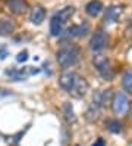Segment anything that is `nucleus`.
Returning a JSON list of instances; mask_svg holds the SVG:
<instances>
[{"label": "nucleus", "instance_id": "1", "mask_svg": "<svg viewBox=\"0 0 132 146\" xmlns=\"http://www.w3.org/2000/svg\"><path fill=\"white\" fill-rule=\"evenodd\" d=\"M59 86L68 94H70L72 98H76V99L84 98L88 92L87 80L82 75H79L78 72H72V71H66L60 75Z\"/></svg>", "mask_w": 132, "mask_h": 146}, {"label": "nucleus", "instance_id": "2", "mask_svg": "<svg viewBox=\"0 0 132 146\" xmlns=\"http://www.w3.org/2000/svg\"><path fill=\"white\" fill-rule=\"evenodd\" d=\"M79 58H81V49L74 43H65L56 53V59L62 68L74 66L79 61Z\"/></svg>", "mask_w": 132, "mask_h": 146}, {"label": "nucleus", "instance_id": "3", "mask_svg": "<svg viewBox=\"0 0 132 146\" xmlns=\"http://www.w3.org/2000/svg\"><path fill=\"white\" fill-rule=\"evenodd\" d=\"M75 13V7L74 6H66L63 9L57 11L50 19V34L53 37H59L62 36V33L65 30L66 21L70 19Z\"/></svg>", "mask_w": 132, "mask_h": 146}, {"label": "nucleus", "instance_id": "4", "mask_svg": "<svg viewBox=\"0 0 132 146\" xmlns=\"http://www.w3.org/2000/svg\"><path fill=\"white\" fill-rule=\"evenodd\" d=\"M110 102V90H100L95 93V96L93 98V102L88 106L85 117L88 121H95L100 117L103 108Z\"/></svg>", "mask_w": 132, "mask_h": 146}, {"label": "nucleus", "instance_id": "5", "mask_svg": "<svg viewBox=\"0 0 132 146\" xmlns=\"http://www.w3.org/2000/svg\"><path fill=\"white\" fill-rule=\"evenodd\" d=\"M93 64L95 66L97 72H99L106 81H110L113 78L114 72H113V68H112V64L109 61V58H106L101 53H95L93 56Z\"/></svg>", "mask_w": 132, "mask_h": 146}, {"label": "nucleus", "instance_id": "6", "mask_svg": "<svg viewBox=\"0 0 132 146\" xmlns=\"http://www.w3.org/2000/svg\"><path fill=\"white\" fill-rule=\"evenodd\" d=\"M109 46V36L104 31H97L93 34V37L90 40V49L94 53H101L104 49H107Z\"/></svg>", "mask_w": 132, "mask_h": 146}, {"label": "nucleus", "instance_id": "7", "mask_svg": "<svg viewBox=\"0 0 132 146\" xmlns=\"http://www.w3.org/2000/svg\"><path fill=\"white\" fill-rule=\"evenodd\" d=\"M112 108H113L114 115H123V114H126V111L129 109V99H128L125 92H118L113 96Z\"/></svg>", "mask_w": 132, "mask_h": 146}, {"label": "nucleus", "instance_id": "8", "mask_svg": "<svg viewBox=\"0 0 132 146\" xmlns=\"http://www.w3.org/2000/svg\"><path fill=\"white\" fill-rule=\"evenodd\" d=\"M38 72H40V68H32V66H26L24 70H6V75H9L15 81H24L30 75L38 74Z\"/></svg>", "mask_w": 132, "mask_h": 146}, {"label": "nucleus", "instance_id": "9", "mask_svg": "<svg viewBox=\"0 0 132 146\" xmlns=\"http://www.w3.org/2000/svg\"><path fill=\"white\" fill-rule=\"evenodd\" d=\"M6 6L12 15H24L28 9V3L25 0H6Z\"/></svg>", "mask_w": 132, "mask_h": 146}, {"label": "nucleus", "instance_id": "10", "mask_svg": "<svg viewBox=\"0 0 132 146\" xmlns=\"http://www.w3.org/2000/svg\"><path fill=\"white\" fill-rule=\"evenodd\" d=\"M88 31H90V24L88 22H81L68 28V34L70 37H84L88 34Z\"/></svg>", "mask_w": 132, "mask_h": 146}, {"label": "nucleus", "instance_id": "11", "mask_svg": "<svg viewBox=\"0 0 132 146\" xmlns=\"http://www.w3.org/2000/svg\"><path fill=\"white\" fill-rule=\"evenodd\" d=\"M104 9L103 3L100 2V0H90V2L87 3L85 6V12L88 16H91V18H95V16H99Z\"/></svg>", "mask_w": 132, "mask_h": 146}, {"label": "nucleus", "instance_id": "12", "mask_svg": "<svg viewBox=\"0 0 132 146\" xmlns=\"http://www.w3.org/2000/svg\"><path fill=\"white\" fill-rule=\"evenodd\" d=\"M44 18H46V11L41 6H34L30 12V21L34 25H41Z\"/></svg>", "mask_w": 132, "mask_h": 146}, {"label": "nucleus", "instance_id": "13", "mask_svg": "<svg viewBox=\"0 0 132 146\" xmlns=\"http://www.w3.org/2000/svg\"><path fill=\"white\" fill-rule=\"evenodd\" d=\"M120 12H122V9H120L119 6H109L107 9H106L104 22H106V24H110V22L118 21V18H119Z\"/></svg>", "mask_w": 132, "mask_h": 146}, {"label": "nucleus", "instance_id": "14", "mask_svg": "<svg viewBox=\"0 0 132 146\" xmlns=\"http://www.w3.org/2000/svg\"><path fill=\"white\" fill-rule=\"evenodd\" d=\"M15 31V24L11 19L2 18L0 19V36H9Z\"/></svg>", "mask_w": 132, "mask_h": 146}, {"label": "nucleus", "instance_id": "15", "mask_svg": "<svg viewBox=\"0 0 132 146\" xmlns=\"http://www.w3.org/2000/svg\"><path fill=\"white\" fill-rule=\"evenodd\" d=\"M122 87L126 93L132 94V70H128L122 75Z\"/></svg>", "mask_w": 132, "mask_h": 146}, {"label": "nucleus", "instance_id": "16", "mask_svg": "<svg viewBox=\"0 0 132 146\" xmlns=\"http://www.w3.org/2000/svg\"><path fill=\"white\" fill-rule=\"evenodd\" d=\"M106 127L110 133H120L122 131V123L118 121L116 118H109L106 121Z\"/></svg>", "mask_w": 132, "mask_h": 146}, {"label": "nucleus", "instance_id": "17", "mask_svg": "<svg viewBox=\"0 0 132 146\" xmlns=\"http://www.w3.org/2000/svg\"><path fill=\"white\" fill-rule=\"evenodd\" d=\"M63 115L66 118L68 123H75L76 121V117H75V112H74V108L69 102H65L63 104Z\"/></svg>", "mask_w": 132, "mask_h": 146}, {"label": "nucleus", "instance_id": "18", "mask_svg": "<svg viewBox=\"0 0 132 146\" xmlns=\"http://www.w3.org/2000/svg\"><path fill=\"white\" fill-rule=\"evenodd\" d=\"M26 59H28V52H26V50H22V52H19V53H18V56H16V61L18 62H25Z\"/></svg>", "mask_w": 132, "mask_h": 146}, {"label": "nucleus", "instance_id": "19", "mask_svg": "<svg viewBox=\"0 0 132 146\" xmlns=\"http://www.w3.org/2000/svg\"><path fill=\"white\" fill-rule=\"evenodd\" d=\"M6 56H9L6 44H0V59H6Z\"/></svg>", "mask_w": 132, "mask_h": 146}, {"label": "nucleus", "instance_id": "20", "mask_svg": "<svg viewBox=\"0 0 132 146\" xmlns=\"http://www.w3.org/2000/svg\"><path fill=\"white\" fill-rule=\"evenodd\" d=\"M91 146H106V142H104V139H101V137H99L95 142H94V145H91Z\"/></svg>", "mask_w": 132, "mask_h": 146}, {"label": "nucleus", "instance_id": "21", "mask_svg": "<svg viewBox=\"0 0 132 146\" xmlns=\"http://www.w3.org/2000/svg\"><path fill=\"white\" fill-rule=\"evenodd\" d=\"M12 92H9V90H3V89H0V98H3V96H11Z\"/></svg>", "mask_w": 132, "mask_h": 146}]
</instances>
